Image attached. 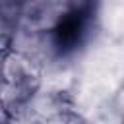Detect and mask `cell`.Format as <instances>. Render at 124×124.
<instances>
[{"instance_id":"6da1fadb","label":"cell","mask_w":124,"mask_h":124,"mask_svg":"<svg viewBox=\"0 0 124 124\" xmlns=\"http://www.w3.org/2000/svg\"><path fill=\"white\" fill-rule=\"evenodd\" d=\"M83 29V16L81 14H72L66 17L58 29V41L60 45H74Z\"/></svg>"}]
</instances>
